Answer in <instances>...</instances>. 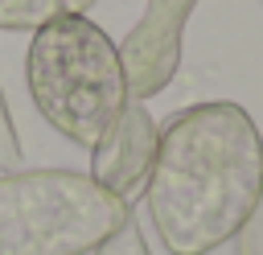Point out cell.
<instances>
[{"label": "cell", "instance_id": "ba28073f", "mask_svg": "<svg viewBox=\"0 0 263 255\" xmlns=\"http://www.w3.org/2000/svg\"><path fill=\"white\" fill-rule=\"evenodd\" d=\"M12 169H21V140H16V123L0 90V173H12Z\"/></svg>", "mask_w": 263, "mask_h": 255}, {"label": "cell", "instance_id": "8992f818", "mask_svg": "<svg viewBox=\"0 0 263 255\" xmlns=\"http://www.w3.org/2000/svg\"><path fill=\"white\" fill-rule=\"evenodd\" d=\"M95 0H0V29L12 33H37L49 21L82 16Z\"/></svg>", "mask_w": 263, "mask_h": 255}, {"label": "cell", "instance_id": "52a82bcc", "mask_svg": "<svg viewBox=\"0 0 263 255\" xmlns=\"http://www.w3.org/2000/svg\"><path fill=\"white\" fill-rule=\"evenodd\" d=\"M90 255H152L148 251V239H144V230H140V222H136V214L115 230V234H107Z\"/></svg>", "mask_w": 263, "mask_h": 255}, {"label": "cell", "instance_id": "6da1fadb", "mask_svg": "<svg viewBox=\"0 0 263 255\" xmlns=\"http://www.w3.org/2000/svg\"><path fill=\"white\" fill-rule=\"evenodd\" d=\"M263 189V136L230 99L181 107L156 140L144 181L168 255H205L238 234Z\"/></svg>", "mask_w": 263, "mask_h": 255}, {"label": "cell", "instance_id": "7a4b0ae2", "mask_svg": "<svg viewBox=\"0 0 263 255\" xmlns=\"http://www.w3.org/2000/svg\"><path fill=\"white\" fill-rule=\"evenodd\" d=\"M25 78L37 115L78 148H95L132 99L119 45L86 12L33 33Z\"/></svg>", "mask_w": 263, "mask_h": 255}, {"label": "cell", "instance_id": "277c9868", "mask_svg": "<svg viewBox=\"0 0 263 255\" xmlns=\"http://www.w3.org/2000/svg\"><path fill=\"white\" fill-rule=\"evenodd\" d=\"M197 8V0H148L140 21L127 29L119 58L127 70V90L132 99H152L160 95L177 66H181V45H185V25L189 12Z\"/></svg>", "mask_w": 263, "mask_h": 255}, {"label": "cell", "instance_id": "3957f363", "mask_svg": "<svg viewBox=\"0 0 263 255\" xmlns=\"http://www.w3.org/2000/svg\"><path fill=\"white\" fill-rule=\"evenodd\" d=\"M127 218L132 206L90 173H0V255H90Z\"/></svg>", "mask_w": 263, "mask_h": 255}, {"label": "cell", "instance_id": "9c48e42d", "mask_svg": "<svg viewBox=\"0 0 263 255\" xmlns=\"http://www.w3.org/2000/svg\"><path fill=\"white\" fill-rule=\"evenodd\" d=\"M238 255H263V189H259V202L255 210L247 214V222L238 226Z\"/></svg>", "mask_w": 263, "mask_h": 255}, {"label": "cell", "instance_id": "5b68a950", "mask_svg": "<svg viewBox=\"0 0 263 255\" xmlns=\"http://www.w3.org/2000/svg\"><path fill=\"white\" fill-rule=\"evenodd\" d=\"M156 140H160V128H156L148 103L144 99H127V107L115 115V123L90 148V177L107 193L127 202L152 173Z\"/></svg>", "mask_w": 263, "mask_h": 255}]
</instances>
